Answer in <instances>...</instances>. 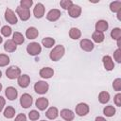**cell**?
<instances>
[{
  "instance_id": "d4e9b609",
  "label": "cell",
  "mask_w": 121,
  "mask_h": 121,
  "mask_svg": "<svg viewBox=\"0 0 121 121\" xmlns=\"http://www.w3.org/2000/svg\"><path fill=\"white\" fill-rule=\"evenodd\" d=\"M110 100V94L106 91H102L98 95V101L102 104H106Z\"/></svg>"
},
{
  "instance_id": "ba28073f",
  "label": "cell",
  "mask_w": 121,
  "mask_h": 121,
  "mask_svg": "<svg viewBox=\"0 0 121 121\" xmlns=\"http://www.w3.org/2000/svg\"><path fill=\"white\" fill-rule=\"evenodd\" d=\"M5 19L8 23L11 24V25H15L17 24L18 22V19H17V16L15 15L14 11L10 9H7L6 11H5Z\"/></svg>"
},
{
  "instance_id": "484cf974",
  "label": "cell",
  "mask_w": 121,
  "mask_h": 121,
  "mask_svg": "<svg viewBox=\"0 0 121 121\" xmlns=\"http://www.w3.org/2000/svg\"><path fill=\"white\" fill-rule=\"evenodd\" d=\"M92 39H93L94 42L99 43H102V42L104 41L105 36H104V34H103L102 32L95 31V32H93V34H92Z\"/></svg>"
},
{
  "instance_id": "8d00e7d4",
  "label": "cell",
  "mask_w": 121,
  "mask_h": 121,
  "mask_svg": "<svg viewBox=\"0 0 121 121\" xmlns=\"http://www.w3.org/2000/svg\"><path fill=\"white\" fill-rule=\"evenodd\" d=\"M112 87L114 89V91H117L119 92L121 90V78H115L112 82Z\"/></svg>"
},
{
  "instance_id": "f546056e",
  "label": "cell",
  "mask_w": 121,
  "mask_h": 121,
  "mask_svg": "<svg viewBox=\"0 0 121 121\" xmlns=\"http://www.w3.org/2000/svg\"><path fill=\"white\" fill-rule=\"evenodd\" d=\"M42 43H43V45L44 47L50 48L55 44V40L53 38H51V37H45V38H43L42 40Z\"/></svg>"
},
{
  "instance_id": "7a4b0ae2",
  "label": "cell",
  "mask_w": 121,
  "mask_h": 121,
  "mask_svg": "<svg viewBox=\"0 0 121 121\" xmlns=\"http://www.w3.org/2000/svg\"><path fill=\"white\" fill-rule=\"evenodd\" d=\"M26 51L29 55L31 56H36V55H39L42 51V46L39 43H36V42H32L30 43L27 44L26 46Z\"/></svg>"
},
{
  "instance_id": "44dd1931",
  "label": "cell",
  "mask_w": 121,
  "mask_h": 121,
  "mask_svg": "<svg viewBox=\"0 0 121 121\" xmlns=\"http://www.w3.org/2000/svg\"><path fill=\"white\" fill-rule=\"evenodd\" d=\"M40 76L43 78H50L53 75H54V70L51 67H43L40 70Z\"/></svg>"
},
{
  "instance_id": "9a60e30c",
  "label": "cell",
  "mask_w": 121,
  "mask_h": 121,
  "mask_svg": "<svg viewBox=\"0 0 121 121\" xmlns=\"http://www.w3.org/2000/svg\"><path fill=\"white\" fill-rule=\"evenodd\" d=\"M17 79H18L17 81H18L19 86L22 87V88H26L30 83V78H29L28 75H26V74L20 75Z\"/></svg>"
},
{
  "instance_id": "7c38bea8",
  "label": "cell",
  "mask_w": 121,
  "mask_h": 121,
  "mask_svg": "<svg viewBox=\"0 0 121 121\" xmlns=\"http://www.w3.org/2000/svg\"><path fill=\"white\" fill-rule=\"evenodd\" d=\"M61 13H60V10L58 9H50L47 14H46V19L48 21H51V22H55L57 21L60 17Z\"/></svg>"
},
{
  "instance_id": "ac0fdd59",
  "label": "cell",
  "mask_w": 121,
  "mask_h": 121,
  "mask_svg": "<svg viewBox=\"0 0 121 121\" xmlns=\"http://www.w3.org/2000/svg\"><path fill=\"white\" fill-rule=\"evenodd\" d=\"M95 31H98V32H102L103 33L104 31H106L108 29L109 24H108V22L106 20H99V21H97L95 23Z\"/></svg>"
},
{
  "instance_id": "bcb514c9",
  "label": "cell",
  "mask_w": 121,
  "mask_h": 121,
  "mask_svg": "<svg viewBox=\"0 0 121 121\" xmlns=\"http://www.w3.org/2000/svg\"><path fill=\"white\" fill-rule=\"evenodd\" d=\"M41 121H45V120H41Z\"/></svg>"
},
{
  "instance_id": "7402d4cb",
  "label": "cell",
  "mask_w": 121,
  "mask_h": 121,
  "mask_svg": "<svg viewBox=\"0 0 121 121\" xmlns=\"http://www.w3.org/2000/svg\"><path fill=\"white\" fill-rule=\"evenodd\" d=\"M59 115V111L56 107H50L46 112H45V116L48 118V119H56Z\"/></svg>"
},
{
  "instance_id": "d590c367",
  "label": "cell",
  "mask_w": 121,
  "mask_h": 121,
  "mask_svg": "<svg viewBox=\"0 0 121 121\" xmlns=\"http://www.w3.org/2000/svg\"><path fill=\"white\" fill-rule=\"evenodd\" d=\"M33 5V1L32 0H21L20 1V7L25 8V9H28Z\"/></svg>"
},
{
  "instance_id": "e0dca14e",
  "label": "cell",
  "mask_w": 121,
  "mask_h": 121,
  "mask_svg": "<svg viewBox=\"0 0 121 121\" xmlns=\"http://www.w3.org/2000/svg\"><path fill=\"white\" fill-rule=\"evenodd\" d=\"M60 116L65 121H72L75 118V113L69 109H62L60 111Z\"/></svg>"
},
{
  "instance_id": "8992f818",
  "label": "cell",
  "mask_w": 121,
  "mask_h": 121,
  "mask_svg": "<svg viewBox=\"0 0 121 121\" xmlns=\"http://www.w3.org/2000/svg\"><path fill=\"white\" fill-rule=\"evenodd\" d=\"M89 111H90L89 105L86 103L80 102L76 106V113L78 116H85L86 114L89 113Z\"/></svg>"
},
{
  "instance_id": "603a6c76",
  "label": "cell",
  "mask_w": 121,
  "mask_h": 121,
  "mask_svg": "<svg viewBox=\"0 0 121 121\" xmlns=\"http://www.w3.org/2000/svg\"><path fill=\"white\" fill-rule=\"evenodd\" d=\"M69 36L73 40H78L81 36V31L77 27H71L69 30Z\"/></svg>"
},
{
  "instance_id": "83f0119b",
  "label": "cell",
  "mask_w": 121,
  "mask_h": 121,
  "mask_svg": "<svg viewBox=\"0 0 121 121\" xmlns=\"http://www.w3.org/2000/svg\"><path fill=\"white\" fill-rule=\"evenodd\" d=\"M115 108L112 105H109V106H106L104 109H103V113L104 115L108 116V117H112L115 114Z\"/></svg>"
},
{
  "instance_id": "52a82bcc",
  "label": "cell",
  "mask_w": 121,
  "mask_h": 121,
  "mask_svg": "<svg viewBox=\"0 0 121 121\" xmlns=\"http://www.w3.org/2000/svg\"><path fill=\"white\" fill-rule=\"evenodd\" d=\"M16 13L22 21H26L30 18V11L28 9H25L19 6L16 8Z\"/></svg>"
},
{
  "instance_id": "3957f363",
  "label": "cell",
  "mask_w": 121,
  "mask_h": 121,
  "mask_svg": "<svg viewBox=\"0 0 121 121\" xmlns=\"http://www.w3.org/2000/svg\"><path fill=\"white\" fill-rule=\"evenodd\" d=\"M48 89H49V85H48V83L46 81L39 80L34 84V91L37 94L43 95L48 91Z\"/></svg>"
},
{
  "instance_id": "5b68a950",
  "label": "cell",
  "mask_w": 121,
  "mask_h": 121,
  "mask_svg": "<svg viewBox=\"0 0 121 121\" xmlns=\"http://www.w3.org/2000/svg\"><path fill=\"white\" fill-rule=\"evenodd\" d=\"M32 102H33V98L32 96L27 94V93H25L21 95V98H20V104L23 108L25 109H27L29 108L31 105H32Z\"/></svg>"
},
{
  "instance_id": "277c9868",
  "label": "cell",
  "mask_w": 121,
  "mask_h": 121,
  "mask_svg": "<svg viewBox=\"0 0 121 121\" xmlns=\"http://www.w3.org/2000/svg\"><path fill=\"white\" fill-rule=\"evenodd\" d=\"M21 75V69L17 66H10L6 70V76L9 79H15L18 78Z\"/></svg>"
},
{
  "instance_id": "74e56055",
  "label": "cell",
  "mask_w": 121,
  "mask_h": 121,
  "mask_svg": "<svg viewBox=\"0 0 121 121\" xmlns=\"http://www.w3.org/2000/svg\"><path fill=\"white\" fill-rule=\"evenodd\" d=\"M113 59H114L118 63L121 62V49H120V48H117V49L113 52Z\"/></svg>"
},
{
  "instance_id": "7bdbcfd3",
  "label": "cell",
  "mask_w": 121,
  "mask_h": 121,
  "mask_svg": "<svg viewBox=\"0 0 121 121\" xmlns=\"http://www.w3.org/2000/svg\"><path fill=\"white\" fill-rule=\"evenodd\" d=\"M2 42H3V38L0 36V43H2Z\"/></svg>"
},
{
  "instance_id": "b9f144b4",
  "label": "cell",
  "mask_w": 121,
  "mask_h": 121,
  "mask_svg": "<svg viewBox=\"0 0 121 121\" xmlns=\"http://www.w3.org/2000/svg\"><path fill=\"white\" fill-rule=\"evenodd\" d=\"M95 121H107V120L103 116H96L95 119Z\"/></svg>"
},
{
  "instance_id": "f6af8a7d",
  "label": "cell",
  "mask_w": 121,
  "mask_h": 121,
  "mask_svg": "<svg viewBox=\"0 0 121 121\" xmlns=\"http://www.w3.org/2000/svg\"><path fill=\"white\" fill-rule=\"evenodd\" d=\"M1 77H2V72L0 71V78H1Z\"/></svg>"
},
{
  "instance_id": "ab89813d",
  "label": "cell",
  "mask_w": 121,
  "mask_h": 121,
  "mask_svg": "<svg viewBox=\"0 0 121 121\" xmlns=\"http://www.w3.org/2000/svg\"><path fill=\"white\" fill-rule=\"evenodd\" d=\"M14 121H26V116L24 113H19L16 117Z\"/></svg>"
},
{
  "instance_id": "e575fe53",
  "label": "cell",
  "mask_w": 121,
  "mask_h": 121,
  "mask_svg": "<svg viewBox=\"0 0 121 121\" xmlns=\"http://www.w3.org/2000/svg\"><path fill=\"white\" fill-rule=\"evenodd\" d=\"M60 7H61L63 9L68 10V9L73 5V2H72L71 0H61V1L60 2Z\"/></svg>"
},
{
  "instance_id": "30bf717a",
  "label": "cell",
  "mask_w": 121,
  "mask_h": 121,
  "mask_svg": "<svg viewBox=\"0 0 121 121\" xmlns=\"http://www.w3.org/2000/svg\"><path fill=\"white\" fill-rule=\"evenodd\" d=\"M44 11H45V8L42 3H37L33 9V14L38 19L42 18L44 15Z\"/></svg>"
},
{
  "instance_id": "60d3db41",
  "label": "cell",
  "mask_w": 121,
  "mask_h": 121,
  "mask_svg": "<svg viewBox=\"0 0 121 121\" xmlns=\"http://www.w3.org/2000/svg\"><path fill=\"white\" fill-rule=\"evenodd\" d=\"M5 104H6V100L3 96H0V112L3 111L4 107H5Z\"/></svg>"
},
{
  "instance_id": "f35d334b",
  "label": "cell",
  "mask_w": 121,
  "mask_h": 121,
  "mask_svg": "<svg viewBox=\"0 0 121 121\" xmlns=\"http://www.w3.org/2000/svg\"><path fill=\"white\" fill-rule=\"evenodd\" d=\"M114 104L117 106V107H120L121 106V94L120 93H117L115 95H114Z\"/></svg>"
},
{
  "instance_id": "836d02e7",
  "label": "cell",
  "mask_w": 121,
  "mask_h": 121,
  "mask_svg": "<svg viewBox=\"0 0 121 121\" xmlns=\"http://www.w3.org/2000/svg\"><path fill=\"white\" fill-rule=\"evenodd\" d=\"M1 33L5 37H9L11 35V27L9 26H4L1 28Z\"/></svg>"
},
{
  "instance_id": "5bb4252c",
  "label": "cell",
  "mask_w": 121,
  "mask_h": 121,
  "mask_svg": "<svg viewBox=\"0 0 121 121\" xmlns=\"http://www.w3.org/2000/svg\"><path fill=\"white\" fill-rule=\"evenodd\" d=\"M5 95H6V96L9 100H14L18 96V91L16 90V88H14L12 86H9L6 89Z\"/></svg>"
},
{
  "instance_id": "cb8c5ba5",
  "label": "cell",
  "mask_w": 121,
  "mask_h": 121,
  "mask_svg": "<svg viewBox=\"0 0 121 121\" xmlns=\"http://www.w3.org/2000/svg\"><path fill=\"white\" fill-rule=\"evenodd\" d=\"M12 41L15 43V44H22L24 42H25V37L23 36L22 33L20 32H14L13 33V36H12Z\"/></svg>"
},
{
  "instance_id": "4fadbf2b",
  "label": "cell",
  "mask_w": 121,
  "mask_h": 121,
  "mask_svg": "<svg viewBox=\"0 0 121 121\" xmlns=\"http://www.w3.org/2000/svg\"><path fill=\"white\" fill-rule=\"evenodd\" d=\"M102 62H103V65H104V68L107 70V71H112L113 70L114 68V62L112 60V59L111 58V56L109 55H106L102 58Z\"/></svg>"
},
{
  "instance_id": "6da1fadb",
  "label": "cell",
  "mask_w": 121,
  "mask_h": 121,
  "mask_svg": "<svg viewBox=\"0 0 121 121\" xmlns=\"http://www.w3.org/2000/svg\"><path fill=\"white\" fill-rule=\"evenodd\" d=\"M65 53V49H64V46L61 45V44H59V45H56L49 53V58L51 59V60L53 61H58L60 60L63 55Z\"/></svg>"
},
{
  "instance_id": "8fae6325",
  "label": "cell",
  "mask_w": 121,
  "mask_h": 121,
  "mask_svg": "<svg viewBox=\"0 0 121 121\" xmlns=\"http://www.w3.org/2000/svg\"><path fill=\"white\" fill-rule=\"evenodd\" d=\"M68 14L72 18H78L81 14V8L78 5L73 4L69 9H68Z\"/></svg>"
},
{
  "instance_id": "ee69618b",
  "label": "cell",
  "mask_w": 121,
  "mask_h": 121,
  "mask_svg": "<svg viewBox=\"0 0 121 121\" xmlns=\"http://www.w3.org/2000/svg\"><path fill=\"white\" fill-rule=\"evenodd\" d=\"M1 90H2V84L0 83V92H1Z\"/></svg>"
},
{
  "instance_id": "4316f807",
  "label": "cell",
  "mask_w": 121,
  "mask_h": 121,
  "mask_svg": "<svg viewBox=\"0 0 121 121\" xmlns=\"http://www.w3.org/2000/svg\"><path fill=\"white\" fill-rule=\"evenodd\" d=\"M3 114H4V116H5L6 118L10 119V118L14 117V115H15V109H14L13 107H11V106H8V107L4 110Z\"/></svg>"
},
{
  "instance_id": "ffe728a7",
  "label": "cell",
  "mask_w": 121,
  "mask_h": 121,
  "mask_svg": "<svg viewBox=\"0 0 121 121\" xmlns=\"http://www.w3.org/2000/svg\"><path fill=\"white\" fill-rule=\"evenodd\" d=\"M16 48H17V45H16L15 43L12 41V39L7 40V41L5 42V43H4V49H5L6 52H9V53L14 52V51L16 50Z\"/></svg>"
},
{
  "instance_id": "9c48e42d",
  "label": "cell",
  "mask_w": 121,
  "mask_h": 121,
  "mask_svg": "<svg viewBox=\"0 0 121 121\" xmlns=\"http://www.w3.org/2000/svg\"><path fill=\"white\" fill-rule=\"evenodd\" d=\"M79 45H80L81 49L86 52H91L95 47L94 43L89 39H82L79 43Z\"/></svg>"
},
{
  "instance_id": "2e32d148",
  "label": "cell",
  "mask_w": 121,
  "mask_h": 121,
  "mask_svg": "<svg viewBox=\"0 0 121 121\" xmlns=\"http://www.w3.org/2000/svg\"><path fill=\"white\" fill-rule=\"evenodd\" d=\"M48 104H49V101L47 98L45 97H39L37 98L36 102H35V105L36 107L40 110V111H44L47 107H48Z\"/></svg>"
},
{
  "instance_id": "f1b7e54d",
  "label": "cell",
  "mask_w": 121,
  "mask_h": 121,
  "mask_svg": "<svg viewBox=\"0 0 121 121\" xmlns=\"http://www.w3.org/2000/svg\"><path fill=\"white\" fill-rule=\"evenodd\" d=\"M110 9L112 12H119L121 11V1H113L110 4Z\"/></svg>"
},
{
  "instance_id": "d6a6232c",
  "label": "cell",
  "mask_w": 121,
  "mask_h": 121,
  "mask_svg": "<svg viewBox=\"0 0 121 121\" xmlns=\"http://www.w3.org/2000/svg\"><path fill=\"white\" fill-rule=\"evenodd\" d=\"M28 117H29L30 120H32V121H36V120H38V119L40 118V113H39L38 111H36V110H32V111H30V112H28Z\"/></svg>"
},
{
  "instance_id": "d6986e66",
  "label": "cell",
  "mask_w": 121,
  "mask_h": 121,
  "mask_svg": "<svg viewBox=\"0 0 121 121\" xmlns=\"http://www.w3.org/2000/svg\"><path fill=\"white\" fill-rule=\"evenodd\" d=\"M38 35H39V31H38V29H37L36 27H34V26L28 27V28L26 29V37L27 39H29V40H34V39H36V38L38 37Z\"/></svg>"
},
{
  "instance_id": "4dcf8cb0",
  "label": "cell",
  "mask_w": 121,
  "mask_h": 121,
  "mask_svg": "<svg viewBox=\"0 0 121 121\" xmlns=\"http://www.w3.org/2000/svg\"><path fill=\"white\" fill-rule=\"evenodd\" d=\"M111 37L113 39V40H119L121 39V29L119 27H115L112 30L111 32Z\"/></svg>"
},
{
  "instance_id": "1f68e13d",
  "label": "cell",
  "mask_w": 121,
  "mask_h": 121,
  "mask_svg": "<svg viewBox=\"0 0 121 121\" xmlns=\"http://www.w3.org/2000/svg\"><path fill=\"white\" fill-rule=\"evenodd\" d=\"M9 63V57L6 54H0V67L7 66Z\"/></svg>"
}]
</instances>
